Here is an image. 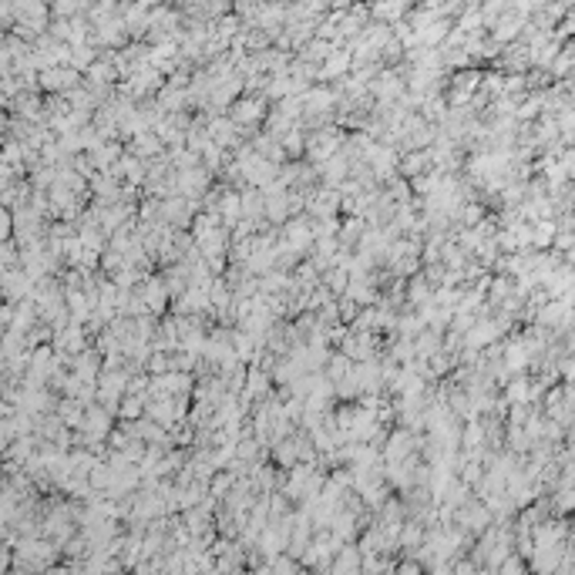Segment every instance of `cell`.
Masks as SVG:
<instances>
[{
	"instance_id": "cell-1",
	"label": "cell",
	"mask_w": 575,
	"mask_h": 575,
	"mask_svg": "<svg viewBox=\"0 0 575 575\" xmlns=\"http://www.w3.org/2000/svg\"><path fill=\"white\" fill-rule=\"evenodd\" d=\"M155 152H158V141H155V138H141V141H138V155H155Z\"/></svg>"
}]
</instances>
